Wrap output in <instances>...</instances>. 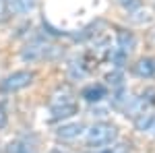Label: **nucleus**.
<instances>
[{
	"label": "nucleus",
	"instance_id": "1",
	"mask_svg": "<svg viewBox=\"0 0 155 153\" xmlns=\"http://www.w3.org/2000/svg\"><path fill=\"white\" fill-rule=\"evenodd\" d=\"M116 139H118V128L112 122H95L87 130V137H85L87 147H93V149H101L106 145H112Z\"/></svg>",
	"mask_w": 155,
	"mask_h": 153
},
{
	"label": "nucleus",
	"instance_id": "2",
	"mask_svg": "<svg viewBox=\"0 0 155 153\" xmlns=\"http://www.w3.org/2000/svg\"><path fill=\"white\" fill-rule=\"evenodd\" d=\"M33 81H35V72L33 71H15L0 81V95L17 93L25 87H29Z\"/></svg>",
	"mask_w": 155,
	"mask_h": 153
},
{
	"label": "nucleus",
	"instance_id": "3",
	"mask_svg": "<svg viewBox=\"0 0 155 153\" xmlns=\"http://www.w3.org/2000/svg\"><path fill=\"white\" fill-rule=\"evenodd\" d=\"M56 54H58L56 46H48L44 39H33L21 50V60L31 64V62H37V60H44V58H54Z\"/></svg>",
	"mask_w": 155,
	"mask_h": 153
},
{
	"label": "nucleus",
	"instance_id": "4",
	"mask_svg": "<svg viewBox=\"0 0 155 153\" xmlns=\"http://www.w3.org/2000/svg\"><path fill=\"white\" fill-rule=\"evenodd\" d=\"M81 97L85 101H89V104H97L104 97H107V87L101 85V83H89V85H85L81 89Z\"/></svg>",
	"mask_w": 155,
	"mask_h": 153
},
{
	"label": "nucleus",
	"instance_id": "5",
	"mask_svg": "<svg viewBox=\"0 0 155 153\" xmlns=\"http://www.w3.org/2000/svg\"><path fill=\"white\" fill-rule=\"evenodd\" d=\"M77 112H79L77 101L64 104V106H54V108H50V122H58V120H64V118H71Z\"/></svg>",
	"mask_w": 155,
	"mask_h": 153
},
{
	"label": "nucleus",
	"instance_id": "6",
	"mask_svg": "<svg viewBox=\"0 0 155 153\" xmlns=\"http://www.w3.org/2000/svg\"><path fill=\"white\" fill-rule=\"evenodd\" d=\"M116 42H118V50L124 52L126 56H128L132 50H134V46H137V37H134V33H132L130 29H118Z\"/></svg>",
	"mask_w": 155,
	"mask_h": 153
},
{
	"label": "nucleus",
	"instance_id": "7",
	"mask_svg": "<svg viewBox=\"0 0 155 153\" xmlns=\"http://www.w3.org/2000/svg\"><path fill=\"white\" fill-rule=\"evenodd\" d=\"M83 130H85L83 122H71V124H62V126H58L56 137L62 139V141H72V139H77Z\"/></svg>",
	"mask_w": 155,
	"mask_h": 153
},
{
	"label": "nucleus",
	"instance_id": "8",
	"mask_svg": "<svg viewBox=\"0 0 155 153\" xmlns=\"http://www.w3.org/2000/svg\"><path fill=\"white\" fill-rule=\"evenodd\" d=\"M132 72L141 79H151L155 75V60L153 58H141L134 66H132Z\"/></svg>",
	"mask_w": 155,
	"mask_h": 153
},
{
	"label": "nucleus",
	"instance_id": "9",
	"mask_svg": "<svg viewBox=\"0 0 155 153\" xmlns=\"http://www.w3.org/2000/svg\"><path fill=\"white\" fill-rule=\"evenodd\" d=\"M6 4H8L11 12H15V15H29L35 8L37 0H6Z\"/></svg>",
	"mask_w": 155,
	"mask_h": 153
},
{
	"label": "nucleus",
	"instance_id": "10",
	"mask_svg": "<svg viewBox=\"0 0 155 153\" xmlns=\"http://www.w3.org/2000/svg\"><path fill=\"white\" fill-rule=\"evenodd\" d=\"M153 124H155V114H151V112L141 114L139 118H134V126H137V130H141V132H151Z\"/></svg>",
	"mask_w": 155,
	"mask_h": 153
},
{
	"label": "nucleus",
	"instance_id": "11",
	"mask_svg": "<svg viewBox=\"0 0 155 153\" xmlns=\"http://www.w3.org/2000/svg\"><path fill=\"white\" fill-rule=\"evenodd\" d=\"M6 151H8V153H33V151H31V147H29L27 143H21V141L11 143Z\"/></svg>",
	"mask_w": 155,
	"mask_h": 153
},
{
	"label": "nucleus",
	"instance_id": "12",
	"mask_svg": "<svg viewBox=\"0 0 155 153\" xmlns=\"http://www.w3.org/2000/svg\"><path fill=\"white\" fill-rule=\"evenodd\" d=\"M118 4L128 12H134V11H139V8H143V2L141 0H118Z\"/></svg>",
	"mask_w": 155,
	"mask_h": 153
},
{
	"label": "nucleus",
	"instance_id": "13",
	"mask_svg": "<svg viewBox=\"0 0 155 153\" xmlns=\"http://www.w3.org/2000/svg\"><path fill=\"white\" fill-rule=\"evenodd\" d=\"M104 153H130V145H126V143H120V145H114V147L106 149Z\"/></svg>",
	"mask_w": 155,
	"mask_h": 153
},
{
	"label": "nucleus",
	"instance_id": "14",
	"mask_svg": "<svg viewBox=\"0 0 155 153\" xmlns=\"http://www.w3.org/2000/svg\"><path fill=\"white\" fill-rule=\"evenodd\" d=\"M6 122H8V114L0 108V128H4V126H6Z\"/></svg>",
	"mask_w": 155,
	"mask_h": 153
},
{
	"label": "nucleus",
	"instance_id": "15",
	"mask_svg": "<svg viewBox=\"0 0 155 153\" xmlns=\"http://www.w3.org/2000/svg\"><path fill=\"white\" fill-rule=\"evenodd\" d=\"M52 153H66V151H62V149H54Z\"/></svg>",
	"mask_w": 155,
	"mask_h": 153
},
{
	"label": "nucleus",
	"instance_id": "16",
	"mask_svg": "<svg viewBox=\"0 0 155 153\" xmlns=\"http://www.w3.org/2000/svg\"><path fill=\"white\" fill-rule=\"evenodd\" d=\"M151 132H153V135H155V124H153V128H151Z\"/></svg>",
	"mask_w": 155,
	"mask_h": 153
}]
</instances>
